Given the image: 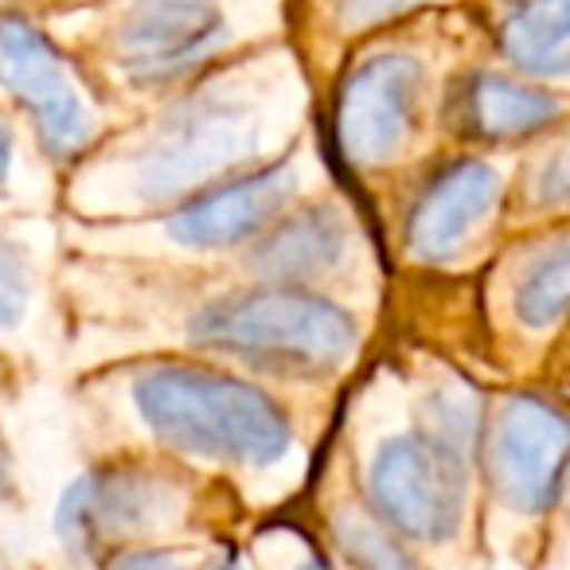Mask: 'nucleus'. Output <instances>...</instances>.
Returning <instances> with one entry per match:
<instances>
[{"label":"nucleus","instance_id":"22","mask_svg":"<svg viewBox=\"0 0 570 570\" xmlns=\"http://www.w3.org/2000/svg\"><path fill=\"white\" fill-rule=\"evenodd\" d=\"M531 570H570V465L567 476H562L559 500H554V512L543 531V547H539Z\"/></svg>","mask_w":570,"mask_h":570},{"label":"nucleus","instance_id":"14","mask_svg":"<svg viewBox=\"0 0 570 570\" xmlns=\"http://www.w3.org/2000/svg\"><path fill=\"white\" fill-rule=\"evenodd\" d=\"M356 243V227L336 204H294L250 246H243V274L266 285H305L341 274Z\"/></svg>","mask_w":570,"mask_h":570},{"label":"nucleus","instance_id":"1","mask_svg":"<svg viewBox=\"0 0 570 570\" xmlns=\"http://www.w3.org/2000/svg\"><path fill=\"white\" fill-rule=\"evenodd\" d=\"M489 387L445 360H426L414 380L380 399L356 450V489L414 551L465 554L476 539V450Z\"/></svg>","mask_w":570,"mask_h":570},{"label":"nucleus","instance_id":"26","mask_svg":"<svg viewBox=\"0 0 570 570\" xmlns=\"http://www.w3.org/2000/svg\"><path fill=\"white\" fill-rule=\"evenodd\" d=\"M9 497H12V458L4 438H0V504H9Z\"/></svg>","mask_w":570,"mask_h":570},{"label":"nucleus","instance_id":"19","mask_svg":"<svg viewBox=\"0 0 570 570\" xmlns=\"http://www.w3.org/2000/svg\"><path fill=\"white\" fill-rule=\"evenodd\" d=\"M254 570H336V562L297 531H269L254 547Z\"/></svg>","mask_w":570,"mask_h":570},{"label":"nucleus","instance_id":"7","mask_svg":"<svg viewBox=\"0 0 570 570\" xmlns=\"http://www.w3.org/2000/svg\"><path fill=\"white\" fill-rule=\"evenodd\" d=\"M515 153L453 149L406 196L399 243L426 274H481L508 238V188Z\"/></svg>","mask_w":570,"mask_h":570},{"label":"nucleus","instance_id":"20","mask_svg":"<svg viewBox=\"0 0 570 570\" xmlns=\"http://www.w3.org/2000/svg\"><path fill=\"white\" fill-rule=\"evenodd\" d=\"M426 4H434V0H336V24L344 32H372V28L411 17Z\"/></svg>","mask_w":570,"mask_h":570},{"label":"nucleus","instance_id":"24","mask_svg":"<svg viewBox=\"0 0 570 570\" xmlns=\"http://www.w3.org/2000/svg\"><path fill=\"white\" fill-rule=\"evenodd\" d=\"M543 383H551L562 395H570V333L562 336L559 348H554L551 364H547V372H543Z\"/></svg>","mask_w":570,"mask_h":570},{"label":"nucleus","instance_id":"8","mask_svg":"<svg viewBox=\"0 0 570 570\" xmlns=\"http://www.w3.org/2000/svg\"><path fill=\"white\" fill-rule=\"evenodd\" d=\"M184 481L145 458H106L59 492L51 531L67 559L102 562L137 543H160L184 523Z\"/></svg>","mask_w":570,"mask_h":570},{"label":"nucleus","instance_id":"10","mask_svg":"<svg viewBox=\"0 0 570 570\" xmlns=\"http://www.w3.org/2000/svg\"><path fill=\"white\" fill-rule=\"evenodd\" d=\"M0 90L28 114L40 153L75 165L98 141V110L36 20L0 12Z\"/></svg>","mask_w":570,"mask_h":570},{"label":"nucleus","instance_id":"2","mask_svg":"<svg viewBox=\"0 0 570 570\" xmlns=\"http://www.w3.org/2000/svg\"><path fill=\"white\" fill-rule=\"evenodd\" d=\"M274 134L269 90L246 75H215L184 90L141 134L121 137L114 153L90 157L75 184V207L87 215L168 212L227 176L266 165Z\"/></svg>","mask_w":570,"mask_h":570},{"label":"nucleus","instance_id":"16","mask_svg":"<svg viewBox=\"0 0 570 570\" xmlns=\"http://www.w3.org/2000/svg\"><path fill=\"white\" fill-rule=\"evenodd\" d=\"M570 223V118L515 149L508 235Z\"/></svg>","mask_w":570,"mask_h":570},{"label":"nucleus","instance_id":"17","mask_svg":"<svg viewBox=\"0 0 570 570\" xmlns=\"http://www.w3.org/2000/svg\"><path fill=\"white\" fill-rule=\"evenodd\" d=\"M328 535H333L336 551L356 570H430L422 551H414L387 520H380L360 492L356 500H336L333 504Z\"/></svg>","mask_w":570,"mask_h":570},{"label":"nucleus","instance_id":"5","mask_svg":"<svg viewBox=\"0 0 570 570\" xmlns=\"http://www.w3.org/2000/svg\"><path fill=\"white\" fill-rule=\"evenodd\" d=\"M184 336L207 356L282 380L336 375L364 344V328L348 305L305 285L266 282L204 302L184 321Z\"/></svg>","mask_w":570,"mask_h":570},{"label":"nucleus","instance_id":"3","mask_svg":"<svg viewBox=\"0 0 570 570\" xmlns=\"http://www.w3.org/2000/svg\"><path fill=\"white\" fill-rule=\"evenodd\" d=\"M121 395L153 445L238 473H285L297 461V422L266 387L199 360H141Z\"/></svg>","mask_w":570,"mask_h":570},{"label":"nucleus","instance_id":"6","mask_svg":"<svg viewBox=\"0 0 570 570\" xmlns=\"http://www.w3.org/2000/svg\"><path fill=\"white\" fill-rule=\"evenodd\" d=\"M481 328L500 383H539L570 333V223L515 230L481 269Z\"/></svg>","mask_w":570,"mask_h":570},{"label":"nucleus","instance_id":"21","mask_svg":"<svg viewBox=\"0 0 570 570\" xmlns=\"http://www.w3.org/2000/svg\"><path fill=\"white\" fill-rule=\"evenodd\" d=\"M102 570H204V567H199L196 554L180 551V547L137 543V547H121V551L106 554Z\"/></svg>","mask_w":570,"mask_h":570},{"label":"nucleus","instance_id":"25","mask_svg":"<svg viewBox=\"0 0 570 570\" xmlns=\"http://www.w3.org/2000/svg\"><path fill=\"white\" fill-rule=\"evenodd\" d=\"M204 570H254V562L246 559V554L238 551V547H223V551L215 554V559L207 562Z\"/></svg>","mask_w":570,"mask_h":570},{"label":"nucleus","instance_id":"18","mask_svg":"<svg viewBox=\"0 0 570 570\" xmlns=\"http://www.w3.org/2000/svg\"><path fill=\"white\" fill-rule=\"evenodd\" d=\"M36 297V266L32 254L17 238L0 235V333L24 325Z\"/></svg>","mask_w":570,"mask_h":570},{"label":"nucleus","instance_id":"4","mask_svg":"<svg viewBox=\"0 0 570 570\" xmlns=\"http://www.w3.org/2000/svg\"><path fill=\"white\" fill-rule=\"evenodd\" d=\"M570 465V395L551 383L489 387L476 450V539L497 562L535 567Z\"/></svg>","mask_w":570,"mask_h":570},{"label":"nucleus","instance_id":"12","mask_svg":"<svg viewBox=\"0 0 570 570\" xmlns=\"http://www.w3.org/2000/svg\"><path fill=\"white\" fill-rule=\"evenodd\" d=\"M219 0H134L114 32V67L137 90L191 82L227 48Z\"/></svg>","mask_w":570,"mask_h":570},{"label":"nucleus","instance_id":"23","mask_svg":"<svg viewBox=\"0 0 570 570\" xmlns=\"http://www.w3.org/2000/svg\"><path fill=\"white\" fill-rule=\"evenodd\" d=\"M12 176H17V134H12V121L0 110V196L9 191Z\"/></svg>","mask_w":570,"mask_h":570},{"label":"nucleus","instance_id":"11","mask_svg":"<svg viewBox=\"0 0 570 570\" xmlns=\"http://www.w3.org/2000/svg\"><path fill=\"white\" fill-rule=\"evenodd\" d=\"M297 196H302V165L294 157H274L160 212L149 230L160 250L188 254V258L243 250L269 223L302 204Z\"/></svg>","mask_w":570,"mask_h":570},{"label":"nucleus","instance_id":"13","mask_svg":"<svg viewBox=\"0 0 570 570\" xmlns=\"http://www.w3.org/2000/svg\"><path fill=\"white\" fill-rule=\"evenodd\" d=\"M570 118L567 90L543 87L500 67H469L445 82L442 129L458 149L515 153Z\"/></svg>","mask_w":570,"mask_h":570},{"label":"nucleus","instance_id":"9","mask_svg":"<svg viewBox=\"0 0 570 570\" xmlns=\"http://www.w3.org/2000/svg\"><path fill=\"white\" fill-rule=\"evenodd\" d=\"M430 118V67L419 51L383 48L364 56L336 90V149L360 173L411 160Z\"/></svg>","mask_w":570,"mask_h":570},{"label":"nucleus","instance_id":"15","mask_svg":"<svg viewBox=\"0 0 570 570\" xmlns=\"http://www.w3.org/2000/svg\"><path fill=\"white\" fill-rule=\"evenodd\" d=\"M492 48L508 71L570 95V0H500Z\"/></svg>","mask_w":570,"mask_h":570}]
</instances>
